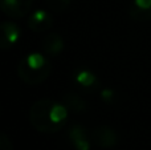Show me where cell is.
I'll list each match as a JSON object with an SVG mask.
<instances>
[{"instance_id":"6da1fadb","label":"cell","mask_w":151,"mask_h":150,"mask_svg":"<svg viewBox=\"0 0 151 150\" xmlns=\"http://www.w3.org/2000/svg\"><path fill=\"white\" fill-rule=\"evenodd\" d=\"M68 108L50 98L36 101L29 109V122L41 133H56L68 121Z\"/></svg>"},{"instance_id":"7a4b0ae2","label":"cell","mask_w":151,"mask_h":150,"mask_svg":"<svg viewBox=\"0 0 151 150\" xmlns=\"http://www.w3.org/2000/svg\"><path fill=\"white\" fill-rule=\"evenodd\" d=\"M50 61L39 52L27 55L17 66L19 77L28 85H39L44 82L50 74Z\"/></svg>"},{"instance_id":"3957f363","label":"cell","mask_w":151,"mask_h":150,"mask_svg":"<svg viewBox=\"0 0 151 150\" xmlns=\"http://www.w3.org/2000/svg\"><path fill=\"white\" fill-rule=\"evenodd\" d=\"M33 0H0V9L11 19H21L29 13Z\"/></svg>"},{"instance_id":"277c9868","label":"cell","mask_w":151,"mask_h":150,"mask_svg":"<svg viewBox=\"0 0 151 150\" xmlns=\"http://www.w3.org/2000/svg\"><path fill=\"white\" fill-rule=\"evenodd\" d=\"M91 142H94L98 148L111 149L118 144V134L113 128L107 125H101L93 129L91 132Z\"/></svg>"},{"instance_id":"5b68a950","label":"cell","mask_w":151,"mask_h":150,"mask_svg":"<svg viewBox=\"0 0 151 150\" xmlns=\"http://www.w3.org/2000/svg\"><path fill=\"white\" fill-rule=\"evenodd\" d=\"M21 35V29L13 21H4L0 24V49L7 50L15 47Z\"/></svg>"},{"instance_id":"8992f818","label":"cell","mask_w":151,"mask_h":150,"mask_svg":"<svg viewBox=\"0 0 151 150\" xmlns=\"http://www.w3.org/2000/svg\"><path fill=\"white\" fill-rule=\"evenodd\" d=\"M53 25V17L48 11L37 9L32 12L28 17V28L36 33L47 32Z\"/></svg>"},{"instance_id":"52a82bcc","label":"cell","mask_w":151,"mask_h":150,"mask_svg":"<svg viewBox=\"0 0 151 150\" xmlns=\"http://www.w3.org/2000/svg\"><path fill=\"white\" fill-rule=\"evenodd\" d=\"M69 140L76 150H90L91 137L82 125H73L69 129Z\"/></svg>"},{"instance_id":"ba28073f","label":"cell","mask_w":151,"mask_h":150,"mask_svg":"<svg viewBox=\"0 0 151 150\" xmlns=\"http://www.w3.org/2000/svg\"><path fill=\"white\" fill-rule=\"evenodd\" d=\"M42 49L48 56H57L64 50V40L58 33H48L42 39Z\"/></svg>"},{"instance_id":"9c48e42d","label":"cell","mask_w":151,"mask_h":150,"mask_svg":"<svg viewBox=\"0 0 151 150\" xmlns=\"http://www.w3.org/2000/svg\"><path fill=\"white\" fill-rule=\"evenodd\" d=\"M130 15L135 20L151 19V0H134L130 7Z\"/></svg>"},{"instance_id":"30bf717a","label":"cell","mask_w":151,"mask_h":150,"mask_svg":"<svg viewBox=\"0 0 151 150\" xmlns=\"http://www.w3.org/2000/svg\"><path fill=\"white\" fill-rule=\"evenodd\" d=\"M76 82L86 89H94L98 87V79L89 69H81L76 73Z\"/></svg>"},{"instance_id":"8fae6325","label":"cell","mask_w":151,"mask_h":150,"mask_svg":"<svg viewBox=\"0 0 151 150\" xmlns=\"http://www.w3.org/2000/svg\"><path fill=\"white\" fill-rule=\"evenodd\" d=\"M64 105L74 113H82L86 110V102L77 94V93H66L64 97Z\"/></svg>"},{"instance_id":"7c38bea8","label":"cell","mask_w":151,"mask_h":150,"mask_svg":"<svg viewBox=\"0 0 151 150\" xmlns=\"http://www.w3.org/2000/svg\"><path fill=\"white\" fill-rule=\"evenodd\" d=\"M72 0H45V4L53 12H63L69 7Z\"/></svg>"},{"instance_id":"4fadbf2b","label":"cell","mask_w":151,"mask_h":150,"mask_svg":"<svg viewBox=\"0 0 151 150\" xmlns=\"http://www.w3.org/2000/svg\"><path fill=\"white\" fill-rule=\"evenodd\" d=\"M0 150H13L12 142L4 133H0Z\"/></svg>"},{"instance_id":"5bb4252c","label":"cell","mask_w":151,"mask_h":150,"mask_svg":"<svg viewBox=\"0 0 151 150\" xmlns=\"http://www.w3.org/2000/svg\"><path fill=\"white\" fill-rule=\"evenodd\" d=\"M114 90L113 89H104L101 92V97L104 101H106V102H111V101H114Z\"/></svg>"},{"instance_id":"9a60e30c","label":"cell","mask_w":151,"mask_h":150,"mask_svg":"<svg viewBox=\"0 0 151 150\" xmlns=\"http://www.w3.org/2000/svg\"><path fill=\"white\" fill-rule=\"evenodd\" d=\"M150 20H151V19H150Z\"/></svg>"}]
</instances>
